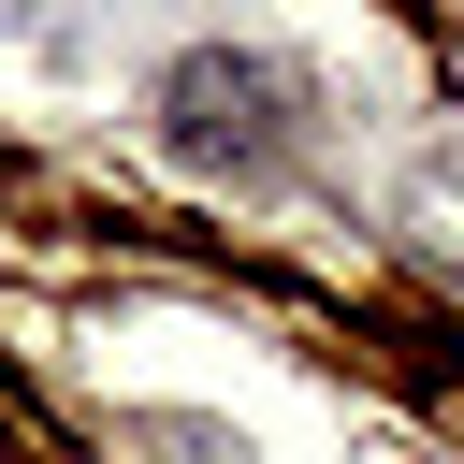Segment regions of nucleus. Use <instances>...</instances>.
Wrapping results in <instances>:
<instances>
[{
	"mask_svg": "<svg viewBox=\"0 0 464 464\" xmlns=\"http://www.w3.org/2000/svg\"><path fill=\"white\" fill-rule=\"evenodd\" d=\"M160 145H174L188 174L276 160V72H261V58H188V72L160 87Z\"/></svg>",
	"mask_w": 464,
	"mask_h": 464,
	"instance_id": "f257e3e1",
	"label": "nucleus"
}]
</instances>
